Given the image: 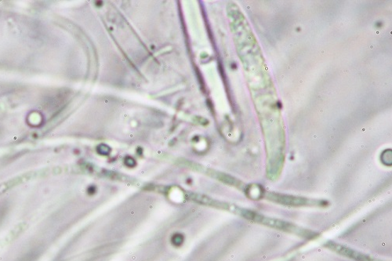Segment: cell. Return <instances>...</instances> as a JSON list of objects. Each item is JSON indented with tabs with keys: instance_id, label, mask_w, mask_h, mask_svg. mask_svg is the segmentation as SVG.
Instances as JSON below:
<instances>
[{
	"instance_id": "1",
	"label": "cell",
	"mask_w": 392,
	"mask_h": 261,
	"mask_svg": "<svg viewBox=\"0 0 392 261\" xmlns=\"http://www.w3.org/2000/svg\"><path fill=\"white\" fill-rule=\"evenodd\" d=\"M264 198L271 201L273 203L288 206H317L325 207L328 203L325 200H318L284 195V194L276 192H265Z\"/></svg>"
},
{
	"instance_id": "2",
	"label": "cell",
	"mask_w": 392,
	"mask_h": 261,
	"mask_svg": "<svg viewBox=\"0 0 392 261\" xmlns=\"http://www.w3.org/2000/svg\"><path fill=\"white\" fill-rule=\"evenodd\" d=\"M325 248H329L330 250L335 251L339 255H342L343 256H345L347 257H349L351 259H353L354 260L357 261H381L379 260H375L372 258L371 257H369L368 255H364V253L359 252L356 250H353L352 249L347 248V247H345V245L337 244L334 242H328L327 244L325 245Z\"/></svg>"
}]
</instances>
